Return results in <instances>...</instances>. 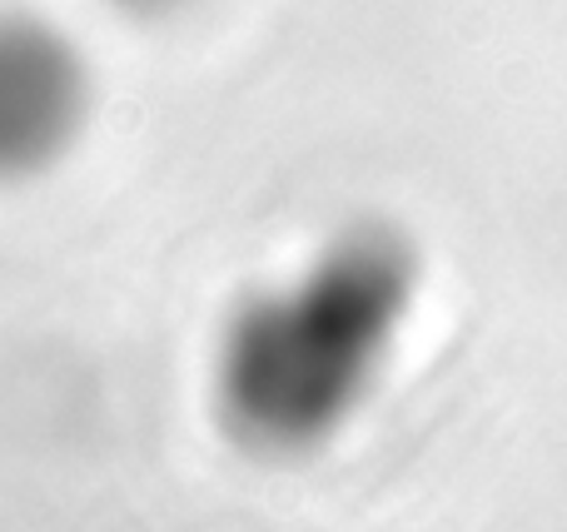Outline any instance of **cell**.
I'll use <instances>...</instances> for the list:
<instances>
[{
	"mask_svg": "<svg viewBox=\"0 0 567 532\" xmlns=\"http://www.w3.org/2000/svg\"><path fill=\"white\" fill-rule=\"evenodd\" d=\"M408 294V249L378 225L343 229L294 289H269L229 319L214 368L225 428L260 453L319 448L358 408Z\"/></svg>",
	"mask_w": 567,
	"mask_h": 532,
	"instance_id": "obj_1",
	"label": "cell"
},
{
	"mask_svg": "<svg viewBox=\"0 0 567 532\" xmlns=\"http://www.w3.org/2000/svg\"><path fill=\"white\" fill-rule=\"evenodd\" d=\"M85 105L90 80L71 40L36 15H0V179L55 165Z\"/></svg>",
	"mask_w": 567,
	"mask_h": 532,
	"instance_id": "obj_2",
	"label": "cell"
},
{
	"mask_svg": "<svg viewBox=\"0 0 567 532\" xmlns=\"http://www.w3.org/2000/svg\"><path fill=\"white\" fill-rule=\"evenodd\" d=\"M110 5H119V11L135 15V21H165V15L185 11L189 0H110Z\"/></svg>",
	"mask_w": 567,
	"mask_h": 532,
	"instance_id": "obj_3",
	"label": "cell"
}]
</instances>
